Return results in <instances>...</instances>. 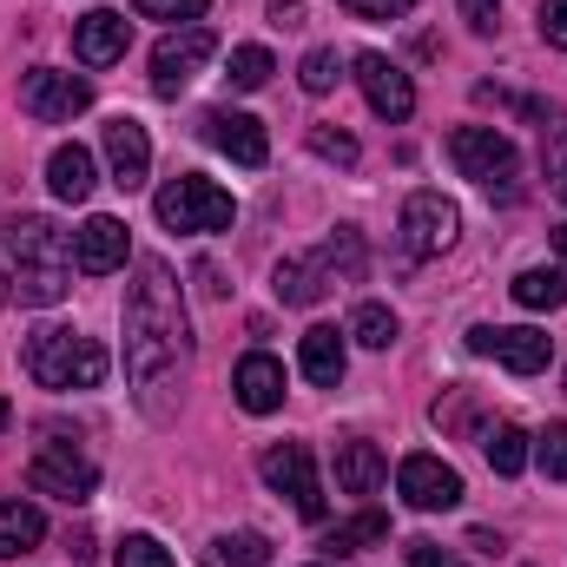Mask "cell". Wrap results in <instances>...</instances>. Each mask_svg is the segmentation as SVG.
Masks as SVG:
<instances>
[{"label": "cell", "instance_id": "30bf717a", "mask_svg": "<svg viewBox=\"0 0 567 567\" xmlns=\"http://www.w3.org/2000/svg\"><path fill=\"white\" fill-rule=\"evenodd\" d=\"M403 258L410 265H423V258H442L449 245H455V231H462V212L442 198V192H416L410 205H403Z\"/></svg>", "mask_w": 567, "mask_h": 567}, {"label": "cell", "instance_id": "277c9868", "mask_svg": "<svg viewBox=\"0 0 567 567\" xmlns=\"http://www.w3.org/2000/svg\"><path fill=\"white\" fill-rule=\"evenodd\" d=\"M152 212H158L165 231H231L238 225V198L225 185L198 178V172H178L172 185H158Z\"/></svg>", "mask_w": 567, "mask_h": 567}, {"label": "cell", "instance_id": "ab89813d", "mask_svg": "<svg viewBox=\"0 0 567 567\" xmlns=\"http://www.w3.org/2000/svg\"><path fill=\"white\" fill-rule=\"evenodd\" d=\"M271 20H278V27H297V20H303V0H271Z\"/></svg>", "mask_w": 567, "mask_h": 567}, {"label": "cell", "instance_id": "2e32d148", "mask_svg": "<svg viewBox=\"0 0 567 567\" xmlns=\"http://www.w3.org/2000/svg\"><path fill=\"white\" fill-rule=\"evenodd\" d=\"M73 265L86 271V278H106V271H120L126 265V225L120 218H86L80 231H73Z\"/></svg>", "mask_w": 567, "mask_h": 567}, {"label": "cell", "instance_id": "f1b7e54d", "mask_svg": "<svg viewBox=\"0 0 567 567\" xmlns=\"http://www.w3.org/2000/svg\"><path fill=\"white\" fill-rule=\"evenodd\" d=\"M323 290H330V284L317 278V265H310V258H284V265H278V297H284V303H317Z\"/></svg>", "mask_w": 567, "mask_h": 567}, {"label": "cell", "instance_id": "d4e9b609", "mask_svg": "<svg viewBox=\"0 0 567 567\" xmlns=\"http://www.w3.org/2000/svg\"><path fill=\"white\" fill-rule=\"evenodd\" d=\"M265 561H271V542H265L258 528L218 535V542H212V555H205V567H265Z\"/></svg>", "mask_w": 567, "mask_h": 567}, {"label": "cell", "instance_id": "d590c367", "mask_svg": "<svg viewBox=\"0 0 567 567\" xmlns=\"http://www.w3.org/2000/svg\"><path fill=\"white\" fill-rule=\"evenodd\" d=\"M310 152L317 158H337V165H357V140L337 133V126H310Z\"/></svg>", "mask_w": 567, "mask_h": 567}, {"label": "cell", "instance_id": "e575fe53", "mask_svg": "<svg viewBox=\"0 0 567 567\" xmlns=\"http://www.w3.org/2000/svg\"><path fill=\"white\" fill-rule=\"evenodd\" d=\"M113 561H120V567H178L172 555H165V548H158V542H152V535H126Z\"/></svg>", "mask_w": 567, "mask_h": 567}, {"label": "cell", "instance_id": "8fae6325", "mask_svg": "<svg viewBox=\"0 0 567 567\" xmlns=\"http://www.w3.org/2000/svg\"><path fill=\"white\" fill-rule=\"evenodd\" d=\"M258 475H265L278 495H290V508H297L303 522H317V515H323V482H317V468H310V449H303V442H271V449H265V462H258Z\"/></svg>", "mask_w": 567, "mask_h": 567}, {"label": "cell", "instance_id": "4dcf8cb0", "mask_svg": "<svg viewBox=\"0 0 567 567\" xmlns=\"http://www.w3.org/2000/svg\"><path fill=\"white\" fill-rule=\"evenodd\" d=\"M337 80H343V60H337L330 47H310L303 66H297V86H303V93H330Z\"/></svg>", "mask_w": 567, "mask_h": 567}, {"label": "cell", "instance_id": "d6a6232c", "mask_svg": "<svg viewBox=\"0 0 567 567\" xmlns=\"http://www.w3.org/2000/svg\"><path fill=\"white\" fill-rule=\"evenodd\" d=\"M535 462H542L548 482H567V423H548L535 435Z\"/></svg>", "mask_w": 567, "mask_h": 567}, {"label": "cell", "instance_id": "83f0119b", "mask_svg": "<svg viewBox=\"0 0 567 567\" xmlns=\"http://www.w3.org/2000/svg\"><path fill=\"white\" fill-rule=\"evenodd\" d=\"M396 330H403V323H396V310H390V303H357V317H350V337H357L363 350H390V343H396Z\"/></svg>", "mask_w": 567, "mask_h": 567}, {"label": "cell", "instance_id": "9c48e42d", "mask_svg": "<svg viewBox=\"0 0 567 567\" xmlns=\"http://www.w3.org/2000/svg\"><path fill=\"white\" fill-rule=\"evenodd\" d=\"M93 106V86L80 73H60V66H33L20 73V113H33L40 126H60V120H80Z\"/></svg>", "mask_w": 567, "mask_h": 567}, {"label": "cell", "instance_id": "7a4b0ae2", "mask_svg": "<svg viewBox=\"0 0 567 567\" xmlns=\"http://www.w3.org/2000/svg\"><path fill=\"white\" fill-rule=\"evenodd\" d=\"M0 284L27 310H53L73 290V245L47 218H0Z\"/></svg>", "mask_w": 567, "mask_h": 567}, {"label": "cell", "instance_id": "1f68e13d", "mask_svg": "<svg viewBox=\"0 0 567 567\" xmlns=\"http://www.w3.org/2000/svg\"><path fill=\"white\" fill-rule=\"evenodd\" d=\"M225 80H231L238 93H258V86L271 80V53H265V47H238V53H231V73H225Z\"/></svg>", "mask_w": 567, "mask_h": 567}, {"label": "cell", "instance_id": "8d00e7d4", "mask_svg": "<svg viewBox=\"0 0 567 567\" xmlns=\"http://www.w3.org/2000/svg\"><path fill=\"white\" fill-rule=\"evenodd\" d=\"M343 7H350L357 20H403L416 0H343Z\"/></svg>", "mask_w": 567, "mask_h": 567}, {"label": "cell", "instance_id": "3957f363", "mask_svg": "<svg viewBox=\"0 0 567 567\" xmlns=\"http://www.w3.org/2000/svg\"><path fill=\"white\" fill-rule=\"evenodd\" d=\"M27 377L40 390H100L106 383V350L80 330H33L27 337Z\"/></svg>", "mask_w": 567, "mask_h": 567}, {"label": "cell", "instance_id": "5bb4252c", "mask_svg": "<svg viewBox=\"0 0 567 567\" xmlns=\"http://www.w3.org/2000/svg\"><path fill=\"white\" fill-rule=\"evenodd\" d=\"M198 133H205V145H218L231 165H265L271 158V140H265V126L251 120V113H231V106H212L205 120H198Z\"/></svg>", "mask_w": 567, "mask_h": 567}, {"label": "cell", "instance_id": "836d02e7", "mask_svg": "<svg viewBox=\"0 0 567 567\" xmlns=\"http://www.w3.org/2000/svg\"><path fill=\"white\" fill-rule=\"evenodd\" d=\"M145 20H178V27H205V7L212 0H133Z\"/></svg>", "mask_w": 567, "mask_h": 567}, {"label": "cell", "instance_id": "cb8c5ba5", "mask_svg": "<svg viewBox=\"0 0 567 567\" xmlns=\"http://www.w3.org/2000/svg\"><path fill=\"white\" fill-rule=\"evenodd\" d=\"M482 455H488V468L495 475H522L528 462H535V449H528V435L515 423H495L488 435H482Z\"/></svg>", "mask_w": 567, "mask_h": 567}, {"label": "cell", "instance_id": "7c38bea8", "mask_svg": "<svg viewBox=\"0 0 567 567\" xmlns=\"http://www.w3.org/2000/svg\"><path fill=\"white\" fill-rule=\"evenodd\" d=\"M357 86H363V100H370L377 120H410V113H416L410 73H403L396 60H383V53H357Z\"/></svg>", "mask_w": 567, "mask_h": 567}, {"label": "cell", "instance_id": "7402d4cb", "mask_svg": "<svg viewBox=\"0 0 567 567\" xmlns=\"http://www.w3.org/2000/svg\"><path fill=\"white\" fill-rule=\"evenodd\" d=\"M310 265H317V278L323 284H357L363 278V231L337 225V238H323V245L310 251Z\"/></svg>", "mask_w": 567, "mask_h": 567}, {"label": "cell", "instance_id": "5b68a950", "mask_svg": "<svg viewBox=\"0 0 567 567\" xmlns=\"http://www.w3.org/2000/svg\"><path fill=\"white\" fill-rule=\"evenodd\" d=\"M93 482H100L93 455H86L80 442H66L60 429H47V442H40L33 462H27V488H33V495H53V502H86Z\"/></svg>", "mask_w": 567, "mask_h": 567}, {"label": "cell", "instance_id": "bcb514c9", "mask_svg": "<svg viewBox=\"0 0 567 567\" xmlns=\"http://www.w3.org/2000/svg\"><path fill=\"white\" fill-rule=\"evenodd\" d=\"M561 383H567V377H561Z\"/></svg>", "mask_w": 567, "mask_h": 567}, {"label": "cell", "instance_id": "6da1fadb", "mask_svg": "<svg viewBox=\"0 0 567 567\" xmlns=\"http://www.w3.org/2000/svg\"><path fill=\"white\" fill-rule=\"evenodd\" d=\"M192 377V330H185V297L165 258H140L126 284V383L152 423L178 416Z\"/></svg>", "mask_w": 567, "mask_h": 567}, {"label": "cell", "instance_id": "ac0fdd59", "mask_svg": "<svg viewBox=\"0 0 567 567\" xmlns=\"http://www.w3.org/2000/svg\"><path fill=\"white\" fill-rule=\"evenodd\" d=\"M231 390H238V403H245L251 416H271V410H284V363L271 350H251V357L238 363Z\"/></svg>", "mask_w": 567, "mask_h": 567}, {"label": "cell", "instance_id": "74e56055", "mask_svg": "<svg viewBox=\"0 0 567 567\" xmlns=\"http://www.w3.org/2000/svg\"><path fill=\"white\" fill-rule=\"evenodd\" d=\"M542 40L567 47V0H542Z\"/></svg>", "mask_w": 567, "mask_h": 567}, {"label": "cell", "instance_id": "7bdbcfd3", "mask_svg": "<svg viewBox=\"0 0 567 567\" xmlns=\"http://www.w3.org/2000/svg\"><path fill=\"white\" fill-rule=\"evenodd\" d=\"M7 416H13V410H7V396H0V429H7Z\"/></svg>", "mask_w": 567, "mask_h": 567}, {"label": "cell", "instance_id": "60d3db41", "mask_svg": "<svg viewBox=\"0 0 567 567\" xmlns=\"http://www.w3.org/2000/svg\"><path fill=\"white\" fill-rule=\"evenodd\" d=\"M442 561V548L435 542H410V567H435Z\"/></svg>", "mask_w": 567, "mask_h": 567}, {"label": "cell", "instance_id": "d6986e66", "mask_svg": "<svg viewBox=\"0 0 567 567\" xmlns=\"http://www.w3.org/2000/svg\"><path fill=\"white\" fill-rule=\"evenodd\" d=\"M93 152L86 145H53V158H47V192L60 198V205H86L93 198Z\"/></svg>", "mask_w": 567, "mask_h": 567}, {"label": "cell", "instance_id": "4316f807", "mask_svg": "<svg viewBox=\"0 0 567 567\" xmlns=\"http://www.w3.org/2000/svg\"><path fill=\"white\" fill-rule=\"evenodd\" d=\"M383 535H390V522H383L377 508H363L357 522H343V528H330V535H323V555H357V548H377Z\"/></svg>", "mask_w": 567, "mask_h": 567}, {"label": "cell", "instance_id": "e0dca14e", "mask_svg": "<svg viewBox=\"0 0 567 567\" xmlns=\"http://www.w3.org/2000/svg\"><path fill=\"white\" fill-rule=\"evenodd\" d=\"M106 165H113V185L120 192H140L145 185V172H152V140H145V126L140 120H113L106 126Z\"/></svg>", "mask_w": 567, "mask_h": 567}, {"label": "cell", "instance_id": "ba28073f", "mask_svg": "<svg viewBox=\"0 0 567 567\" xmlns=\"http://www.w3.org/2000/svg\"><path fill=\"white\" fill-rule=\"evenodd\" d=\"M212 53H218V33H212V27H178V33H165V40L152 47V93H158V100H178V93L192 86V73H198Z\"/></svg>", "mask_w": 567, "mask_h": 567}, {"label": "cell", "instance_id": "603a6c76", "mask_svg": "<svg viewBox=\"0 0 567 567\" xmlns=\"http://www.w3.org/2000/svg\"><path fill=\"white\" fill-rule=\"evenodd\" d=\"M40 542H47V515H40L33 502H0V555L20 561V555H33Z\"/></svg>", "mask_w": 567, "mask_h": 567}, {"label": "cell", "instance_id": "8992f818", "mask_svg": "<svg viewBox=\"0 0 567 567\" xmlns=\"http://www.w3.org/2000/svg\"><path fill=\"white\" fill-rule=\"evenodd\" d=\"M449 158H455L462 178H475V185L515 198V165H522V158H515V140H508V133H495V126H455V133H449Z\"/></svg>", "mask_w": 567, "mask_h": 567}, {"label": "cell", "instance_id": "f35d334b", "mask_svg": "<svg viewBox=\"0 0 567 567\" xmlns=\"http://www.w3.org/2000/svg\"><path fill=\"white\" fill-rule=\"evenodd\" d=\"M462 13H468V27H475V33H488V27H495V0H462Z\"/></svg>", "mask_w": 567, "mask_h": 567}, {"label": "cell", "instance_id": "44dd1931", "mask_svg": "<svg viewBox=\"0 0 567 567\" xmlns=\"http://www.w3.org/2000/svg\"><path fill=\"white\" fill-rule=\"evenodd\" d=\"M383 475H390V455H383L377 442H363V435H357V442H343V449H337V488H343V495H377V488H383Z\"/></svg>", "mask_w": 567, "mask_h": 567}, {"label": "cell", "instance_id": "484cf974", "mask_svg": "<svg viewBox=\"0 0 567 567\" xmlns=\"http://www.w3.org/2000/svg\"><path fill=\"white\" fill-rule=\"evenodd\" d=\"M508 290H515V303H522V310H561V303H567V271H561V265H555V271H522Z\"/></svg>", "mask_w": 567, "mask_h": 567}, {"label": "cell", "instance_id": "b9f144b4", "mask_svg": "<svg viewBox=\"0 0 567 567\" xmlns=\"http://www.w3.org/2000/svg\"><path fill=\"white\" fill-rule=\"evenodd\" d=\"M555 258H561V271H567V225L555 231Z\"/></svg>", "mask_w": 567, "mask_h": 567}, {"label": "cell", "instance_id": "ffe728a7", "mask_svg": "<svg viewBox=\"0 0 567 567\" xmlns=\"http://www.w3.org/2000/svg\"><path fill=\"white\" fill-rule=\"evenodd\" d=\"M297 363H303V377H310L317 390H337L350 357H343V337H337L330 323H310V330H303V343H297Z\"/></svg>", "mask_w": 567, "mask_h": 567}, {"label": "cell", "instance_id": "ee69618b", "mask_svg": "<svg viewBox=\"0 0 567 567\" xmlns=\"http://www.w3.org/2000/svg\"><path fill=\"white\" fill-rule=\"evenodd\" d=\"M435 567H462V561H449V555H442V561H435Z\"/></svg>", "mask_w": 567, "mask_h": 567}, {"label": "cell", "instance_id": "9a60e30c", "mask_svg": "<svg viewBox=\"0 0 567 567\" xmlns=\"http://www.w3.org/2000/svg\"><path fill=\"white\" fill-rule=\"evenodd\" d=\"M126 47H133V20L113 13V7H93L73 27V60L80 66H113V60H126Z\"/></svg>", "mask_w": 567, "mask_h": 567}, {"label": "cell", "instance_id": "4fadbf2b", "mask_svg": "<svg viewBox=\"0 0 567 567\" xmlns=\"http://www.w3.org/2000/svg\"><path fill=\"white\" fill-rule=\"evenodd\" d=\"M396 488H403V502H410V508H423V515H435V508H455V502H462V475H455L442 455H403Z\"/></svg>", "mask_w": 567, "mask_h": 567}, {"label": "cell", "instance_id": "f6af8a7d", "mask_svg": "<svg viewBox=\"0 0 567 567\" xmlns=\"http://www.w3.org/2000/svg\"><path fill=\"white\" fill-rule=\"evenodd\" d=\"M317 567H323V561H317Z\"/></svg>", "mask_w": 567, "mask_h": 567}, {"label": "cell", "instance_id": "f546056e", "mask_svg": "<svg viewBox=\"0 0 567 567\" xmlns=\"http://www.w3.org/2000/svg\"><path fill=\"white\" fill-rule=\"evenodd\" d=\"M542 172H548V185L567 198V113H555L542 126Z\"/></svg>", "mask_w": 567, "mask_h": 567}, {"label": "cell", "instance_id": "52a82bcc", "mask_svg": "<svg viewBox=\"0 0 567 567\" xmlns=\"http://www.w3.org/2000/svg\"><path fill=\"white\" fill-rule=\"evenodd\" d=\"M468 350H475V357H495V363L515 370V377H535V370H548L555 337L535 330V323H475V330H468Z\"/></svg>", "mask_w": 567, "mask_h": 567}]
</instances>
